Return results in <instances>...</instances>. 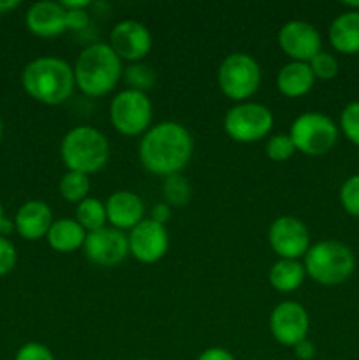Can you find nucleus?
Returning a JSON list of instances; mask_svg holds the SVG:
<instances>
[{"instance_id":"obj_1","label":"nucleus","mask_w":359,"mask_h":360,"mask_svg":"<svg viewBox=\"0 0 359 360\" xmlns=\"http://www.w3.org/2000/svg\"><path fill=\"white\" fill-rule=\"evenodd\" d=\"M194 153V139L178 122H162L150 127L139 143L141 165L155 176L180 174Z\"/></svg>"},{"instance_id":"obj_2","label":"nucleus","mask_w":359,"mask_h":360,"mask_svg":"<svg viewBox=\"0 0 359 360\" xmlns=\"http://www.w3.org/2000/svg\"><path fill=\"white\" fill-rule=\"evenodd\" d=\"M25 91L46 105H60L76 88L74 70L58 56H41L28 63L21 74Z\"/></svg>"},{"instance_id":"obj_3","label":"nucleus","mask_w":359,"mask_h":360,"mask_svg":"<svg viewBox=\"0 0 359 360\" xmlns=\"http://www.w3.org/2000/svg\"><path fill=\"white\" fill-rule=\"evenodd\" d=\"M74 81L87 97H104L122 77V60L106 42L87 46L73 67Z\"/></svg>"},{"instance_id":"obj_4","label":"nucleus","mask_w":359,"mask_h":360,"mask_svg":"<svg viewBox=\"0 0 359 360\" xmlns=\"http://www.w3.org/2000/svg\"><path fill=\"white\" fill-rule=\"evenodd\" d=\"M109 141L104 134L90 125L70 129L60 143V157L69 171L95 174L109 162Z\"/></svg>"},{"instance_id":"obj_5","label":"nucleus","mask_w":359,"mask_h":360,"mask_svg":"<svg viewBox=\"0 0 359 360\" xmlns=\"http://www.w3.org/2000/svg\"><path fill=\"white\" fill-rule=\"evenodd\" d=\"M306 276L324 287H338L351 280L355 271V255L345 243L324 239L310 246L305 255Z\"/></svg>"},{"instance_id":"obj_6","label":"nucleus","mask_w":359,"mask_h":360,"mask_svg":"<svg viewBox=\"0 0 359 360\" xmlns=\"http://www.w3.org/2000/svg\"><path fill=\"white\" fill-rule=\"evenodd\" d=\"M296 151L306 157H322L338 141V125L322 112H303L292 122L289 130Z\"/></svg>"},{"instance_id":"obj_7","label":"nucleus","mask_w":359,"mask_h":360,"mask_svg":"<svg viewBox=\"0 0 359 360\" xmlns=\"http://www.w3.org/2000/svg\"><path fill=\"white\" fill-rule=\"evenodd\" d=\"M217 83L222 94L236 104L246 102L259 90V63L248 53H231L222 60L218 67Z\"/></svg>"},{"instance_id":"obj_8","label":"nucleus","mask_w":359,"mask_h":360,"mask_svg":"<svg viewBox=\"0 0 359 360\" xmlns=\"http://www.w3.org/2000/svg\"><path fill=\"white\" fill-rule=\"evenodd\" d=\"M153 108L146 94L125 88L113 97L109 104V120L122 136L136 137L146 132L151 125Z\"/></svg>"},{"instance_id":"obj_9","label":"nucleus","mask_w":359,"mask_h":360,"mask_svg":"<svg viewBox=\"0 0 359 360\" xmlns=\"http://www.w3.org/2000/svg\"><path fill=\"white\" fill-rule=\"evenodd\" d=\"M273 112L259 102H239L224 116V130L239 144L257 143L273 129Z\"/></svg>"},{"instance_id":"obj_10","label":"nucleus","mask_w":359,"mask_h":360,"mask_svg":"<svg viewBox=\"0 0 359 360\" xmlns=\"http://www.w3.org/2000/svg\"><path fill=\"white\" fill-rule=\"evenodd\" d=\"M271 250L280 259L298 260L310 250V232L305 221L296 217H278L267 231Z\"/></svg>"},{"instance_id":"obj_11","label":"nucleus","mask_w":359,"mask_h":360,"mask_svg":"<svg viewBox=\"0 0 359 360\" xmlns=\"http://www.w3.org/2000/svg\"><path fill=\"white\" fill-rule=\"evenodd\" d=\"M270 330L275 341L294 348L299 341L308 338L310 316L305 306L296 301H284L270 315Z\"/></svg>"},{"instance_id":"obj_12","label":"nucleus","mask_w":359,"mask_h":360,"mask_svg":"<svg viewBox=\"0 0 359 360\" xmlns=\"http://www.w3.org/2000/svg\"><path fill=\"white\" fill-rule=\"evenodd\" d=\"M84 255L95 266L115 267L127 259L129 253V236L122 231L106 225L101 231L87 234L83 245Z\"/></svg>"},{"instance_id":"obj_13","label":"nucleus","mask_w":359,"mask_h":360,"mask_svg":"<svg viewBox=\"0 0 359 360\" xmlns=\"http://www.w3.org/2000/svg\"><path fill=\"white\" fill-rule=\"evenodd\" d=\"M278 46L291 62L308 63L322 51V39L312 23L301 20L287 21L278 32Z\"/></svg>"},{"instance_id":"obj_14","label":"nucleus","mask_w":359,"mask_h":360,"mask_svg":"<svg viewBox=\"0 0 359 360\" xmlns=\"http://www.w3.org/2000/svg\"><path fill=\"white\" fill-rule=\"evenodd\" d=\"M109 48L122 62L137 63L150 53L151 34L136 20L118 21L109 34Z\"/></svg>"},{"instance_id":"obj_15","label":"nucleus","mask_w":359,"mask_h":360,"mask_svg":"<svg viewBox=\"0 0 359 360\" xmlns=\"http://www.w3.org/2000/svg\"><path fill=\"white\" fill-rule=\"evenodd\" d=\"M169 234L165 225L144 218L130 231L129 253L143 264H155L168 253Z\"/></svg>"},{"instance_id":"obj_16","label":"nucleus","mask_w":359,"mask_h":360,"mask_svg":"<svg viewBox=\"0 0 359 360\" xmlns=\"http://www.w3.org/2000/svg\"><path fill=\"white\" fill-rule=\"evenodd\" d=\"M106 217L111 227L118 231H132L144 220V202L130 190H118L106 200Z\"/></svg>"},{"instance_id":"obj_17","label":"nucleus","mask_w":359,"mask_h":360,"mask_svg":"<svg viewBox=\"0 0 359 360\" xmlns=\"http://www.w3.org/2000/svg\"><path fill=\"white\" fill-rule=\"evenodd\" d=\"M28 30L39 37H58L67 30V11L60 2H37L27 11Z\"/></svg>"},{"instance_id":"obj_18","label":"nucleus","mask_w":359,"mask_h":360,"mask_svg":"<svg viewBox=\"0 0 359 360\" xmlns=\"http://www.w3.org/2000/svg\"><path fill=\"white\" fill-rule=\"evenodd\" d=\"M51 207L42 200H28L18 210L14 218V229L18 234L28 241H37V239L48 236L49 227L53 225Z\"/></svg>"},{"instance_id":"obj_19","label":"nucleus","mask_w":359,"mask_h":360,"mask_svg":"<svg viewBox=\"0 0 359 360\" xmlns=\"http://www.w3.org/2000/svg\"><path fill=\"white\" fill-rule=\"evenodd\" d=\"M331 46L341 55L359 53V13L345 11L333 20L327 30Z\"/></svg>"},{"instance_id":"obj_20","label":"nucleus","mask_w":359,"mask_h":360,"mask_svg":"<svg viewBox=\"0 0 359 360\" xmlns=\"http://www.w3.org/2000/svg\"><path fill=\"white\" fill-rule=\"evenodd\" d=\"M315 84V76L308 63L289 62L278 70L277 88L284 97L299 98L305 97Z\"/></svg>"},{"instance_id":"obj_21","label":"nucleus","mask_w":359,"mask_h":360,"mask_svg":"<svg viewBox=\"0 0 359 360\" xmlns=\"http://www.w3.org/2000/svg\"><path fill=\"white\" fill-rule=\"evenodd\" d=\"M49 248L58 253H73L83 248L87 241V231L74 218H60L53 221L46 236Z\"/></svg>"},{"instance_id":"obj_22","label":"nucleus","mask_w":359,"mask_h":360,"mask_svg":"<svg viewBox=\"0 0 359 360\" xmlns=\"http://www.w3.org/2000/svg\"><path fill=\"white\" fill-rule=\"evenodd\" d=\"M306 278L305 266L299 260L278 259L270 269V283L271 287L282 294L298 290Z\"/></svg>"},{"instance_id":"obj_23","label":"nucleus","mask_w":359,"mask_h":360,"mask_svg":"<svg viewBox=\"0 0 359 360\" xmlns=\"http://www.w3.org/2000/svg\"><path fill=\"white\" fill-rule=\"evenodd\" d=\"M74 220L87 231V234L101 231L108 224L106 217V206L95 197H87L76 206V218Z\"/></svg>"},{"instance_id":"obj_24","label":"nucleus","mask_w":359,"mask_h":360,"mask_svg":"<svg viewBox=\"0 0 359 360\" xmlns=\"http://www.w3.org/2000/svg\"><path fill=\"white\" fill-rule=\"evenodd\" d=\"M58 190L63 200L70 204H80L81 200L87 199L88 192H90V178L87 174H81V172L67 171L60 178Z\"/></svg>"},{"instance_id":"obj_25","label":"nucleus","mask_w":359,"mask_h":360,"mask_svg":"<svg viewBox=\"0 0 359 360\" xmlns=\"http://www.w3.org/2000/svg\"><path fill=\"white\" fill-rule=\"evenodd\" d=\"M162 195H164L165 204L182 207L189 204L190 197H192V186H190L189 179L182 172L168 176V178H164V183H162Z\"/></svg>"},{"instance_id":"obj_26","label":"nucleus","mask_w":359,"mask_h":360,"mask_svg":"<svg viewBox=\"0 0 359 360\" xmlns=\"http://www.w3.org/2000/svg\"><path fill=\"white\" fill-rule=\"evenodd\" d=\"M123 76H125L127 84H129L130 90H137L146 94V90L155 86V72L150 65L143 62L130 63L125 70H123Z\"/></svg>"},{"instance_id":"obj_27","label":"nucleus","mask_w":359,"mask_h":360,"mask_svg":"<svg viewBox=\"0 0 359 360\" xmlns=\"http://www.w3.org/2000/svg\"><path fill=\"white\" fill-rule=\"evenodd\" d=\"M338 129L344 136L351 141L354 146L359 148V101L348 102L340 112V125Z\"/></svg>"},{"instance_id":"obj_28","label":"nucleus","mask_w":359,"mask_h":360,"mask_svg":"<svg viewBox=\"0 0 359 360\" xmlns=\"http://www.w3.org/2000/svg\"><path fill=\"white\" fill-rule=\"evenodd\" d=\"M340 204L345 213L359 218V174L351 176L341 183Z\"/></svg>"},{"instance_id":"obj_29","label":"nucleus","mask_w":359,"mask_h":360,"mask_svg":"<svg viewBox=\"0 0 359 360\" xmlns=\"http://www.w3.org/2000/svg\"><path fill=\"white\" fill-rule=\"evenodd\" d=\"M296 146L289 134H277L266 143V155L273 162H285L294 157Z\"/></svg>"},{"instance_id":"obj_30","label":"nucleus","mask_w":359,"mask_h":360,"mask_svg":"<svg viewBox=\"0 0 359 360\" xmlns=\"http://www.w3.org/2000/svg\"><path fill=\"white\" fill-rule=\"evenodd\" d=\"M308 65L310 69H312L315 79H322V81H329L333 79V77H336L338 70H340L338 60L334 58L331 53H326V51H320L319 55L313 56V58L308 62Z\"/></svg>"},{"instance_id":"obj_31","label":"nucleus","mask_w":359,"mask_h":360,"mask_svg":"<svg viewBox=\"0 0 359 360\" xmlns=\"http://www.w3.org/2000/svg\"><path fill=\"white\" fill-rule=\"evenodd\" d=\"M14 360H55V355L46 345L27 343L16 352Z\"/></svg>"},{"instance_id":"obj_32","label":"nucleus","mask_w":359,"mask_h":360,"mask_svg":"<svg viewBox=\"0 0 359 360\" xmlns=\"http://www.w3.org/2000/svg\"><path fill=\"white\" fill-rule=\"evenodd\" d=\"M16 259V248H14L13 243L0 236V276H6L7 273L14 269Z\"/></svg>"},{"instance_id":"obj_33","label":"nucleus","mask_w":359,"mask_h":360,"mask_svg":"<svg viewBox=\"0 0 359 360\" xmlns=\"http://www.w3.org/2000/svg\"><path fill=\"white\" fill-rule=\"evenodd\" d=\"M90 25V16L87 9L67 11V30L70 32H83Z\"/></svg>"},{"instance_id":"obj_34","label":"nucleus","mask_w":359,"mask_h":360,"mask_svg":"<svg viewBox=\"0 0 359 360\" xmlns=\"http://www.w3.org/2000/svg\"><path fill=\"white\" fill-rule=\"evenodd\" d=\"M197 360H236V357L231 354V352L225 350V348L211 347V348H206L204 352H201V355L197 357Z\"/></svg>"},{"instance_id":"obj_35","label":"nucleus","mask_w":359,"mask_h":360,"mask_svg":"<svg viewBox=\"0 0 359 360\" xmlns=\"http://www.w3.org/2000/svg\"><path fill=\"white\" fill-rule=\"evenodd\" d=\"M294 354H296V357H298L299 360H312L313 357H315L317 348H315V345H313L312 341H310L308 338H306V340L299 341V343L296 345V347H294Z\"/></svg>"},{"instance_id":"obj_36","label":"nucleus","mask_w":359,"mask_h":360,"mask_svg":"<svg viewBox=\"0 0 359 360\" xmlns=\"http://www.w3.org/2000/svg\"><path fill=\"white\" fill-rule=\"evenodd\" d=\"M171 218V206L165 202H157L153 207H151V217L150 220L157 221V224L165 225Z\"/></svg>"},{"instance_id":"obj_37","label":"nucleus","mask_w":359,"mask_h":360,"mask_svg":"<svg viewBox=\"0 0 359 360\" xmlns=\"http://www.w3.org/2000/svg\"><path fill=\"white\" fill-rule=\"evenodd\" d=\"M65 11H77V9H88L92 6L90 0H62L60 2Z\"/></svg>"},{"instance_id":"obj_38","label":"nucleus","mask_w":359,"mask_h":360,"mask_svg":"<svg viewBox=\"0 0 359 360\" xmlns=\"http://www.w3.org/2000/svg\"><path fill=\"white\" fill-rule=\"evenodd\" d=\"M16 7H20V0H0V14L9 13Z\"/></svg>"},{"instance_id":"obj_39","label":"nucleus","mask_w":359,"mask_h":360,"mask_svg":"<svg viewBox=\"0 0 359 360\" xmlns=\"http://www.w3.org/2000/svg\"><path fill=\"white\" fill-rule=\"evenodd\" d=\"M341 6L347 7V11H355V13H359V0H345V2H341Z\"/></svg>"},{"instance_id":"obj_40","label":"nucleus","mask_w":359,"mask_h":360,"mask_svg":"<svg viewBox=\"0 0 359 360\" xmlns=\"http://www.w3.org/2000/svg\"><path fill=\"white\" fill-rule=\"evenodd\" d=\"M4 220H6V218H4V210H2V204H0V227H2Z\"/></svg>"},{"instance_id":"obj_41","label":"nucleus","mask_w":359,"mask_h":360,"mask_svg":"<svg viewBox=\"0 0 359 360\" xmlns=\"http://www.w3.org/2000/svg\"><path fill=\"white\" fill-rule=\"evenodd\" d=\"M0 137H2V120H0Z\"/></svg>"},{"instance_id":"obj_42","label":"nucleus","mask_w":359,"mask_h":360,"mask_svg":"<svg viewBox=\"0 0 359 360\" xmlns=\"http://www.w3.org/2000/svg\"><path fill=\"white\" fill-rule=\"evenodd\" d=\"M139 360H144V359H139Z\"/></svg>"}]
</instances>
